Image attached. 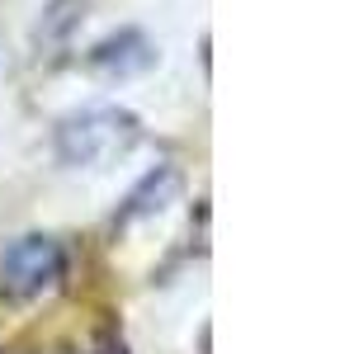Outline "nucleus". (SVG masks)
<instances>
[{
    "label": "nucleus",
    "instance_id": "f257e3e1",
    "mask_svg": "<svg viewBox=\"0 0 340 354\" xmlns=\"http://www.w3.org/2000/svg\"><path fill=\"white\" fill-rule=\"evenodd\" d=\"M133 142H138V118L128 109L104 104V109H85L76 118H66L57 133V151L66 165H104L113 156H123Z\"/></svg>",
    "mask_w": 340,
    "mask_h": 354
},
{
    "label": "nucleus",
    "instance_id": "20e7f679",
    "mask_svg": "<svg viewBox=\"0 0 340 354\" xmlns=\"http://www.w3.org/2000/svg\"><path fill=\"white\" fill-rule=\"evenodd\" d=\"M85 354H128V350H123V340H100L95 350H85Z\"/></svg>",
    "mask_w": 340,
    "mask_h": 354
},
{
    "label": "nucleus",
    "instance_id": "7ed1b4c3",
    "mask_svg": "<svg viewBox=\"0 0 340 354\" xmlns=\"http://www.w3.org/2000/svg\"><path fill=\"white\" fill-rule=\"evenodd\" d=\"M175 189H180V170H170V165H161V170H151L147 180H142L138 189L128 194V208H123V222H138L147 218V213H161L170 198H175Z\"/></svg>",
    "mask_w": 340,
    "mask_h": 354
},
{
    "label": "nucleus",
    "instance_id": "f03ea898",
    "mask_svg": "<svg viewBox=\"0 0 340 354\" xmlns=\"http://www.w3.org/2000/svg\"><path fill=\"white\" fill-rule=\"evenodd\" d=\"M66 279V250L57 236H19L0 255V298L5 302H33L53 293Z\"/></svg>",
    "mask_w": 340,
    "mask_h": 354
}]
</instances>
